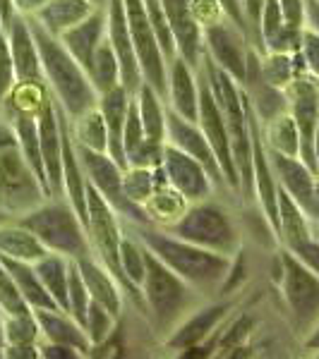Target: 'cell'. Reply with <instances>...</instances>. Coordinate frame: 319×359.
<instances>
[{
  "label": "cell",
  "instance_id": "obj_1",
  "mask_svg": "<svg viewBox=\"0 0 319 359\" xmlns=\"http://www.w3.org/2000/svg\"><path fill=\"white\" fill-rule=\"evenodd\" d=\"M130 225V233H135L137 240L193 290L200 294L219 292L226 273H228L230 257L185 242L159 225Z\"/></svg>",
  "mask_w": 319,
  "mask_h": 359
},
{
  "label": "cell",
  "instance_id": "obj_2",
  "mask_svg": "<svg viewBox=\"0 0 319 359\" xmlns=\"http://www.w3.org/2000/svg\"><path fill=\"white\" fill-rule=\"evenodd\" d=\"M204 77V82L216 101L219 111L223 115V125L228 132L230 142V156H233L235 175L240 192L245 196H252V142H250V103L242 94L240 84L233 82L223 69H219L202 55V62L197 67Z\"/></svg>",
  "mask_w": 319,
  "mask_h": 359
},
{
  "label": "cell",
  "instance_id": "obj_3",
  "mask_svg": "<svg viewBox=\"0 0 319 359\" xmlns=\"http://www.w3.org/2000/svg\"><path fill=\"white\" fill-rule=\"evenodd\" d=\"M27 22L29 29H32L34 43H37L39 60H41L44 82L48 86L53 101L70 118L84 113L86 108H94L98 96L82 65L63 48L58 36L46 32L34 17H27Z\"/></svg>",
  "mask_w": 319,
  "mask_h": 359
},
{
  "label": "cell",
  "instance_id": "obj_4",
  "mask_svg": "<svg viewBox=\"0 0 319 359\" xmlns=\"http://www.w3.org/2000/svg\"><path fill=\"white\" fill-rule=\"evenodd\" d=\"M15 221L37 237L46 252L63 254L67 259H77L91 252L84 223L63 196H46L41 204L15 216Z\"/></svg>",
  "mask_w": 319,
  "mask_h": 359
},
{
  "label": "cell",
  "instance_id": "obj_5",
  "mask_svg": "<svg viewBox=\"0 0 319 359\" xmlns=\"http://www.w3.org/2000/svg\"><path fill=\"white\" fill-rule=\"evenodd\" d=\"M197 294L200 292L181 280L147 249V266L139 283V297H142V309L152 316L156 331H173L176 323L195 309Z\"/></svg>",
  "mask_w": 319,
  "mask_h": 359
},
{
  "label": "cell",
  "instance_id": "obj_6",
  "mask_svg": "<svg viewBox=\"0 0 319 359\" xmlns=\"http://www.w3.org/2000/svg\"><path fill=\"white\" fill-rule=\"evenodd\" d=\"M44 199L46 192L22 156L13 127L0 118V208L15 218Z\"/></svg>",
  "mask_w": 319,
  "mask_h": 359
},
{
  "label": "cell",
  "instance_id": "obj_7",
  "mask_svg": "<svg viewBox=\"0 0 319 359\" xmlns=\"http://www.w3.org/2000/svg\"><path fill=\"white\" fill-rule=\"evenodd\" d=\"M164 230L185 242L226 254V257H233L240 249V235H237L233 218L228 216L226 208L207 199L188 204L181 216Z\"/></svg>",
  "mask_w": 319,
  "mask_h": 359
},
{
  "label": "cell",
  "instance_id": "obj_8",
  "mask_svg": "<svg viewBox=\"0 0 319 359\" xmlns=\"http://www.w3.org/2000/svg\"><path fill=\"white\" fill-rule=\"evenodd\" d=\"M74 151H77L84 180L115 208V213L120 218H125L132 225H152L144 206L132 204V201H127L123 196V189H120V184H123V168L115 163L111 156L106 151H91V149L77 147V144H74Z\"/></svg>",
  "mask_w": 319,
  "mask_h": 359
},
{
  "label": "cell",
  "instance_id": "obj_9",
  "mask_svg": "<svg viewBox=\"0 0 319 359\" xmlns=\"http://www.w3.org/2000/svg\"><path fill=\"white\" fill-rule=\"evenodd\" d=\"M283 94H286V111L293 118V123L300 132L298 158L317 175L319 172V168H317V125H319L317 74H310V72L295 74L286 89H283Z\"/></svg>",
  "mask_w": 319,
  "mask_h": 359
},
{
  "label": "cell",
  "instance_id": "obj_10",
  "mask_svg": "<svg viewBox=\"0 0 319 359\" xmlns=\"http://www.w3.org/2000/svg\"><path fill=\"white\" fill-rule=\"evenodd\" d=\"M123 10L139 72H142V82H147L166 101V57L161 53L159 39L149 25L142 0H123Z\"/></svg>",
  "mask_w": 319,
  "mask_h": 359
},
{
  "label": "cell",
  "instance_id": "obj_11",
  "mask_svg": "<svg viewBox=\"0 0 319 359\" xmlns=\"http://www.w3.org/2000/svg\"><path fill=\"white\" fill-rule=\"evenodd\" d=\"M276 280L281 285L283 299L288 309L295 316L300 326H315L319 311V280L317 271L305 266L300 259H295L291 252L283 249L278 254V271Z\"/></svg>",
  "mask_w": 319,
  "mask_h": 359
},
{
  "label": "cell",
  "instance_id": "obj_12",
  "mask_svg": "<svg viewBox=\"0 0 319 359\" xmlns=\"http://www.w3.org/2000/svg\"><path fill=\"white\" fill-rule=\"evenodd\" d=\"M86 237H89L91 254L106 266L111 273L118 278L120 283V271H118V245L123 237V225H120V216L115 213V208L103 199L101 194L86 182Z\"/></svg>",
  "mask_w": 319,
  "mask_h": 359
},
{
  "label": "cell",
  "instance_id": "obj_13",
  "mask_svg": "<svg viewBox=\"0 0 319 359\" xmlns=\"http://www.w3.org/2000/svg\"><path fill=\"white\" fill-rule=\"evenodd\" d=\"M247 48H250V41H247L245 32L235 27L226 15L202 25L204 55L237 84H242V77H245Z\"/></svg>",
  "mask_w": 319,
  "mask_h": 359
},
{
  "label": "cell",
  "instance_id": "obj_14",
  "mask_svg": "<svg viewBox=\"0 0 319 359\" xmlns=\"http://www.w3.org/2000/svg\"><path fill=\"white\" fill-rule=\"evenodd\" d=\"M276 240L283 242V249L291 252L295 259H300L305 266L317 271L319 262V245H317V230L310 216L300 208L295 201L278 187L276 196Z\"/></svg>",
  "mask_w": 319,
  "mask_h": 359
},
{
  "label": "cell",
  "instance_id": "obj_15",
  "mask_svg": "<svg viewBox=\"0 0 319 359\" xmlns=\"http://www.w3.org/2000/svg\"><path fill=\"white\" fill-rule=\"evenodd\" d=\"M197 77H200V101H197V120L202 135L207 137L209 147H211L214 156L219 161V168H221L223 182L228 189L233 192H240V184H237V175H235V165H233V156H230V142H228V132H226L223 125V115L219 111L216 101H214L211 91L202 77V72L197 69Z\"/></svg>",
  "mask_w": 319,
  "mask_h": 359
},
{
  "label": "cell",
  "instance_id": "obj_16",
  "mask_svg": "<svg viewBox=\"0 0 319 359\" xmlns=\"http://www.w3.org/2000/svg\"><path fill=\"white\" fill-rule=\"evenodd\" d=\"M269 168L274 172L276 184L298 204L312 221L319 216V196H317V175L307 168L298 156L276 154L266 149Z\"/></svg>",
  "mask_w": 319,
  "mask_h": 359
},
{
  "label": "cell",
  "instance_id": "obj_17",
  "mask_svg": "<svg viewBox=\"0 0 319 359\" xmlns=\"http://www.w3.org/2000/svg\"><path fill=\"white\" fill-rule=\"evenodd\" d=\"M159 168L164 170L166 182L171 184L188 204L209 199V194L214 192V184H211V180H209L207 170L202 168V163H197L193 156L171 147V144H164Z\"/></svg>",
  "mask_w": 319,
  "mask_h": 359
},
{
  "label": "cell",
  "instance_id": "obj_18",
  "mask_svg": "<svg viewBox=\"0 0 319 359\" xmlns=\"http://www.w3.org/2000/svg\"><path fill=\"white\" fill-rule=\"evenodd\" d=\"M166 144L181 149V151H185L188 156H193L197 163H202L214 187H226L219 161H216V156H214L211 147H209L207 137L202 135L200 125H197L195 120L181 118V115L173 113L168 106H166Z\"/></svg>",
  "mask_w": 319,
  "mask_h": 359
},
{
  "label": "cell",
  "instance_id": "obj_19",
  "mask_svg": "<svg viewBox=\"0 0 319 359\" xmlns=\"http://www.w3.org/2000/svg\"><path fill=\"white\" fill-rule=\"evenodd\" d=\"M103 10H106V41L111 43L113 53L118 57L120 84H123L130 94H135L137 86L142 84V72H139L135 48H132V41H130V32H127L123 0H106Z\"/></svg>",
  "mask_w": 319,
  "mask_h": 359
},
{
  "label": "cell",
  "instance_id": "obj_20",
  "mask_svg": "<svg viewBox=\"0 0 319 359\" xmlns=\"http://www.w3.org/2000/svg\"><path fill=\"white\" fill-rule=\"evenodd\" d=\"M39 147H41V163L46 175L48 196H63V147H60V127H58L56 101H46L37 113Z\"/></svg>",
  "mask_w": 319,
  "mask_h": 359
},
{
  "label": "cell",
  "instance_id": "obj_21",
  "mask_svg": "<svg viewBox=\"0 0 319 359\" xmlns=\"http://www.w3.org/2000/svg\"><path fill=\"white\" fill-rule=\"evenodd\" d=\"M164 15L171 27L173 41H176V55H181L190 67H200L202 62V27L193 13L190 0H161Z\"/></svg>",
  "mask_w": 319,
  "mask_h": 359
},
{
  "label": "cell",
  "instance_id": "obj_22",
  "mask_svg": "<svg viewBox=\"0 0 319 359\" xmlns=\"http://www.w3.org/2000/svg\"><path fill=\"white\" fill-rule=\"evenodd\" d=\"M74 266H77L79 276H82L86 292H89V299L96 304H101L106 311H111L115 318H120L123 314V287H120L118 278H115L111 271L106 269L94 254H84V257L72 259Z\"/></svg>",
  "mask_w": 319,
  "mask_h": 359
},
{
  "label": "cell",
  "instance_id": "obj_23",
  "mask_svg": "<svg viewBox=\"0 0 319 359\" xmlns=\"http://www.w3.org/2000/svg\"><path fill=\"white\" fill-rule=\"evenodd\" d=\"M228 311H230V302H216V304L202 306V309H193L176 323V328L168 335L166 345L173 347V350L197 347L221 326L223 318L228 316Z\"/></svg>",
  "mask_w": 319,
  "mask_h": 359
},
{
  "label": "cell",
  "instance_id": "obj_24",
  "mask_svg": "<svg viewBox=\"0 0 319 359\" xmlns=\"http://www.w3.org/2000/svg\"><path fill=\"white\" fill-rule=\"evenodd\" d=\"M3 34H5V41H8L10 57H13L17 82L46 84L44 72H41V60H39V50H37V43H34L27 17L15 15L13 22H10Z\"/></svg>",
  "mask_w": 319,
  "mask_h": 359
},
{
  "label": "cell",
  "instance_id": "obj_25",
  "mask_svg": "<svg viewBox=\"0 0 319 359\" xmlns=\"http://www.w3.org/2000/svg\"><path fill=\"white\" fill-rule=\"evenodd\" d=\"M166 96L168 108L185 120H197V101H200V77L181 55H173L166 62Z\"/></svg>",
  "mask_w": 319,
  "mask_h": 359
},
{
  "label": "cell",
  "instance_id": "obj_26",
  "mask_svg": "<svg viewBox=\"0 0 319 359\" xmlns=\"http://www.w3.org/2000/svg\"><path fill=\"white\" fill-rule=\"evenodd\" d=\"M103 39H106V10H103V5H98L94 13L86 15L82 22H77V25L70 27L67 32H63L60 36H58V41L63 43V48H65L86 72L91 62V55H94L96 46L101 43Z\"/></svg>",
  "mask_w": 319,
  "mask_h": 359
},
{
  "label": "cell",
  "instance_id": "obj_27",
  "mask_svg": "<svg viewBox=\"0 0 319 359\" xmlns=\"http://www.w3.org/2000/svg\"><path fill=\"white\" fill-rule=\"evenodd\" d=\"M130 91L123 84L113 86V89L103 91L96 98V108L101 113L103 123H106L108 132V156L118 163L120 168H127L125 154H123V125L127 115V103H130Z\"/></svg>",
  "mask_w": 319,
  "mask_h": 359
},
{
  "label": "cell",
  "instance_id": "obj_28",
  "mask_svg": "<svg viewBox=\"0 0 319 359\" xmlns=\"http://www.w3.org/2000/svg\"><path fill=\"white\" fill-rule=\"evenodd\" d=\"M32 311H34V318H37V323H39V333H41L44 340L72 347V350H77L82 357H86L91 352L86 333L67 311H63V309H32Z\"/></svg>",
  "mask_w": 319,
  "mask_h": 359
},
{
  "label": "cell",
  "instance_id": "obj_29",
  "mask_svg": "<svg viewBox=\"0 0 319 359\" xmlns=\"http://www.w3.org/2000/svg\"><path fill=\"white\" fill-rule=\"evenodd\" d=\"M96 8L98 5H94L91 0H46L41 8H39V13L34 15V20L48 34L60 36L63 32H67L70 27L82 22Z\"/></svg>",
  "mask_w": 319,
  "mask_h": 359
},
{
  "label": "cell",
  "instance_id": "obj_30",
  "mask_svg": "<svg viewBox=\"0 0 319 359\" xmlns=\"http://www.w3.org/2000/svg\"><path fill=\"white\" fill-rule=\"evenodd\" d=\"M144 266H147V247L137 240L135 233H125L118 245V271H120V287L127 290L135 302L142 304L139 297V283L144 278Z\"/></svg>",
  "mask_w": 319,
  "mask_h": 359
},
{
  "label": "cell",
  "instance_id": "obj_31",
  "mask_svg": "<svg viewBox=\"0 0 319 359\" xmlns=\"http://www.w3.org/2000/svg\"><path fill=\"white\" fill-rule=\"evenodd\" d=\"M188 201L183 199L171 184L166 182V175L159 165H156V184H154V192L144 204V211H147L149 221L152 225H159V228H168L178 216L185 211Z\"/></svg>",
  "mask_w": 319,
  "mask_h": 359
},
{
  "label": "cell",
  "instance_id": "obj_32",
  "mask_svg": "<svg viewBox=\"0 0 319 359\" xmlns=\"http://www.w3.org/2000/svg\"><path fill=\"white\" fill-rule=\"evenodd\" d=\"M46 254V247L15 218L0 223V257L34 264Z\"/></svg>",
  "mask_w": 319,
  "mask_h": 359
},
{
  "label": "cell",
  "instance_id": "obj_33",
  "mask_svg": "<svg viewBox=\"0 0 319 359\" xmlns=\"http://www.w3.org/2000/svg\"><path fill=\"white\" fill-rule=\"evenodd\" d=\"M0 262L8 269L10 278L15 280L17 290H20L22 299L27 302L29 309H58L56 302L51 299V294L44 290L41 280H39L34 264L29 262H17V259H5L0 257Z\"/></svg>",
  "mask_w": 319,
  "mask_h": 359
},
{
  "label": "cell",
  "instance_id": "obj_34",
  "mask_svg": "<svg viewBox=\"0 0 319 359\" xmlns=\"http://www.w3.org/2000/svg\"><path fill=\"white\" fill-rule=\"evenodd\" d=\"M34 271H37L39 280H41L44 290L51 294L58 309L67 311V271L70 259L56 252H46L41 259L34 262Z\"/></svg>",
  "mask_w": 319,
  "mask_h": 359
},
{
  "label": "cell",
  "instance_id": "obj_35",
  "mask_svg": "<svg viewBox=\"0 0 319 359\" xmlns=\"http://www.w3.org/2000/svg\"><path fill=\"white\" fill-rule=\"evenodd\" d=\"M137 103V113L142 120L144 137L152 142L166 144V101L161 98L147 82L137 86V91L132 94Z\"/></svg>",
  "mask_w": 319,
  "mask_h": 359
},
{
  "label": "cell",
  "instance_id": "obj_36",
  "mask_svg": "<svg viewBox=\"0 0 319 359\" xmlns=\"http://www.w3.org/2000/svg\"><path fill=\"white\" fill-rule=\"evenodd\" d=\"M10 127H13L17 144L22 149V156L32 168V172L37 175V180L41 182L46 196H48V189H46V175H44V163H41V147H39V130H37V115H13L8 118Z\"/></svg>",
  "mask_w": 319,
  "mask_h": 359
},
{
  "label": "cell",
  "instance_id": "obj_37",
  "mask_svg": "<svg viewBox=\"0 0 319 359\" xmlns=\"http://www.w3.org/2000/svg\"><path fill=\"white\" fill-rule=\"evenodd\" d=\"M70 135L77 147L91 149V151L108 154V132L98 108H86L84 113L70 118Z\"/></svg>",
  "mask_w": 319,
  "mask_h": 359
},
{
  "label": "cell",
  "instance_id": "obj_38",
  "mask_svg": "<svg viewBox=\"0 0 319 359\" xmlns=\"http://www.w3.org/2000/svg\"><path fill=\"white\" fill-rule=\"evenodd\" d=\"M262 142L269 151L298 156L300 151V132L295 127L293 118L286 113H278L271 120L262 123Z\"/></svg>",
  "mask_w": 319,
  "mask_h": 359
},
{
  "label": "cell",
  "instance_id": "obj_39",
  "mask_svg": "<svg viewBox=\"0 0 319 359\" xmlns=\"http://www.w3.org/2000/svg\"><path fill=\"white\" fill-rule=\"evenodd\" d=\"M86 77H89L91 86H94L96 96L120 84L118 57H115L111 43H108L106 39L96 46L94 55H91V62H89V69H86Z\"/></svg>",
  "mask_w": 319,
  "mask_h": 359
},
{
  "label": "cell",
  "instance_id": "obj_40",
  "mask_svg": "<svg viewBox=\"0 0 319 359\" xmlns=\"http://www.w3.org/2000/svg\"><path fill=\"white\" fill-rule=\"evenodd\" d=\"M154 184H156V168H135V165H127L123 168V196L127 201L137 206H144L147 199L154 192Z\"/></svg>",
  "mask_w": 319,
  "mask_h": 359
},
{
  "label": "cell",
  "instance_id": "obj_41",
  "mask_svg": "<svg viewBox=\"0 0 319 359\" xmlns=\"http://www.w3.org/2000/svg\"><path fill=\"white\" fill-rule=\"evenodd\" d=\"M3 338H5V347L37 345L41 340V333H39V323L34 318V311L29 309L25 314L3 316Z\"/></svg>",
  "mask_w": 319,
  "mask_h": 359
},
{
  "label": "cell",
  "instance_id": "obj_42",
  "mask_svg": "<svg viewBox=\"0 0 319 359\" xmlns=\"http://www.w3.org/2000/svg\"><path fill=\"white\" fill-rule=\"evenodd\" d=\"M115 318L111 311H106L101 304L91 302L89 299V306H86V316H84V333H86V340H89L91 347H98L103 345L108 338L113 335L115 331Z\"/></svg>",
  "mask_w": 319,
  "mask_h": 359
},
{
  "label": "cell",
  "instance_id": "obj_43",
  "mask_svg": "<svg viewBox=\"0 0 319 359\" xmlns=\"http://www.w3.org/2000/svg\"><path fill=\"white\" fill-rule=\"evenodd\" d=\"M262 77L276 89H286L288 82L295 77V65L291 53H262Z\"/></svg>",
  "mask_w": 319,
  "mask_h": 359
},
{
  "label": "cell",
  "instance_id": "obj_44",
  "mask_svg": "<svg viewBox=\"0 0 319 359\" xmlns=\"http://www.w3.org/2000/svg\"><path fill=\"white\" fill-rule=\"evenodd\" d=\"M86 306H89V292H86V285L79 276L77 266L70 259V271H67V314L84 326V316H86ZM84 331V328H82Z\"/></svg>",
  "mask_w": 319,
  "mask_h": 359
},
{
  "label": "cell",
  "instance_id": "obj_45",
  "mask_svg": "<svg viewBox=\"0 0 319 359\" xmlns=\"http://www.w3.org/2000/svg\"><path fill=\"white\" fill-rule=\"evenodd\" d=\"M0 311H3V316H15L29 311L27 302L22 299V294L17 290L15 280L10 278L3 262H0Z\"/></svg>",
  "mask_w": 319,
  "mask_h": 359
},
{
  "label": "cell",
  "instance_id": "obj_46",
  "mask_svg": "<svg viewBox=\"0 0 319 359\" xmlns=\"http://www.w3.org/2000/svg\"><path fill=\"white\" fill-rule=\"evenodd\" d=\"M161 151H164V144L152 142V139L144 137L142 142L125 156V161H127V165H135V168H156L161 163Z\"/></svg>",
  "mask_w": 319,
  "mask_h": 359
},
{
  "label": "cell",
  "instance_id": "obj_47",
  "mask_svg": "<svg viewBox=\"0 0 319 359\" xmlns=\"http://www.w3.org/2000/svg\"><path fill=\"white\" fill-rule=\"evenodd\" d=\"M17 84L15 77V67H13V57H10L8 41H5V34H0V106H3L5 96L13 91V86Z\"/></svg>",
  "mask_w": 319,
  "mask_h": 359
},
{
  "label": "cell",
  "instance_id": "obj_48",
  "mask_svg": "<svg viewBox=\"0 0 319 359\" xmlns=\"http://www.w3.org/2000/svg\"><path fill=\"white\" fill-rule=\"evenodd\" d=\"M317 48H319V36L317 29L305 27L303 29V39H300V55H303L307 69L312 74H319V57H317Z\"/></svg>",
  "mask_w": 319,
  "mask_h": 359
},
{
  "label": "cell",
  "instance_id": "obj_49",
  "mask_svg": "<svg viewBox=\"0 0 319 359\" xmlns=\"http://www.w3.org/2000/svg\"><path fill=\"white\" fill-rule=\"evenodd\" d=\"M283 25L293 29L305 27V0H278Z\"/></svg>",
  "mask_w": 319,
  "mask_h": 359
},
{
  "label": "cell",
  "instance_id": "obj_50",
  "mask_svg": "<svg viewBox=\"0 0 319 359\" xmlns=\"http://www.w3.org/2000/svg\"><path fill=\"white\" fill-rule=\"evenodd\" d=\"M39 357H44V359H77L82 355L67 345L48 343V340H46V345H39Z\"/></svg>",
  "mask_w": 319,
  "mask_h": 359
},
{
  "label": "cell",
  "instance_id": "obj_51",
  "mask_svg": "<svg viewBox=\"0 0 319 359\" xmlns=\"http://www.w3.org/2000/svg\"><path fill=\"white\" fill-rule=\"evenodd\" d=\"M247 328H252L250 318H237L233 326H230L228 331L223 333L221 347H237V345H242V340H245V338H240V331H247Z\"/></svg>",
  "mask_w": 319,
  "mask_h": 359
},
{
  "label": "cell",
  "instance_id": "obj_52",
  "mask_svg": "<svg viewBox=\"0 0 319 359\" xmlns=\"http://www.w3.org/2000/svg\"><path fill=\"white\" fill-rule=\"evenodd\" d=\"M44 3H46V0H13V8H15V15L34 17Z\"/></svg>",
  "mask_w": 319,
  "mask_h": 359
},
{
  "label": "cell",
  "instance_id": "obj_53",
  "mask_svg": "<svg viewBox=\"0 0 319 359\" xmlns=\"http://www.w3.org/2000/svg\"><path fill=\"white\" fill-rule=\"evenodd\" d=\"M13 17H15L13 0H0V20H3V32L8 29L10 22H13Z\"/></svg>",
  "mask_w": 319,
  "mask_h": 359
},
{
  "label": "cell",
  "instance_id": "obj_54",
  "mask_svg": "<svg viewBox=\"0 0 319 359\" xmlns=\"http://www.w3.org/2000/svg\"><path fill=\"white\" fill-rule=\"evenodd\" d=\"M5 350V338H3V311H0V357H3Z\"/></svg>",
  "mask_w": 319,
  "mask_h": 359
},
{
  "label": "cell",
  "instance_id": "obj_55",
  "mask_svg": "<svg viewBox=\"0 0 319 359\" xmlns=\"http://www.w3.org/2000/svg\"><path fill=\"white\" fill-rule=\"evenodd\" d=\"M10 218H13V216H10V213H8V211H3V208H0V223L10 221Z\"/></svg>",
  "mask_w": 319,
  "mask_h": 359
},
{
  "label": "cell",
  "instance_id": "obj_56",
  "mask_svg": "<svg viewBox=\"0 0 319 359\" xmlns=\"http://www.w3.org/2000/svg\"><path fill=\"white\" fill-rule=\"evenodd\" d=\"M91 3H94V5H103L106 0H91Z\"/></svg>",
  "mask_w": 319,
  "mask_h": 359
},
{
  "label": "cell",
  "instance_id": "obj_57",
  "mask_svg": "<svg viewBox=\"0 0 319 359\" xmlns=\"http://www.w3.org/2000/svg\"><path fill=\"white\" fill-rule=\"evenodd\" d=\"M0 34H3V20H0Z\"/></svg>",
  "mask_w": 319,
  "mask_h": 359
}]
</instances>
